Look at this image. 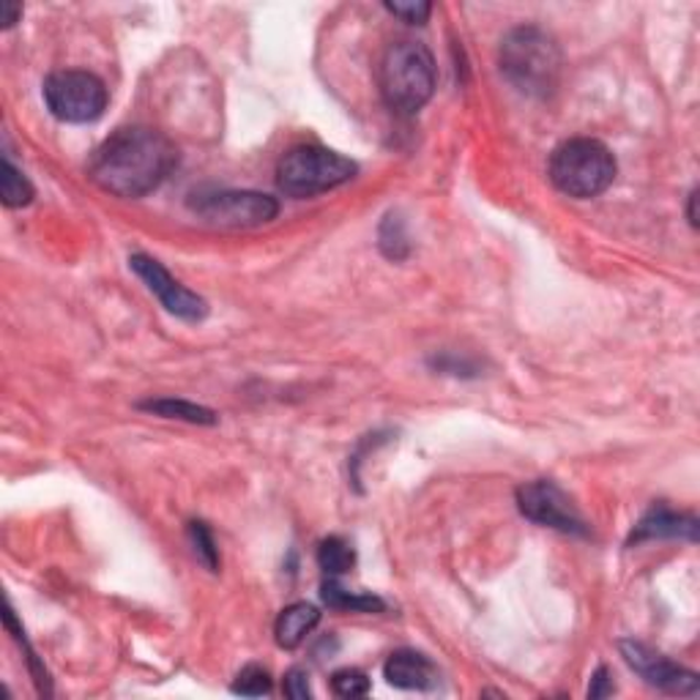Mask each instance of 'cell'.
<instances>
[{
  "label": "cell",
  "instance_id": "obj_1",
  "mask_svg": "<svg viewBox=\"0 0 700 700\" xmlns=\"http://www.w3.org/2000/svg\"><path fill=\"white\" fill-rule=\"evenodd\" d=\"M178 165V148L151 126H124L94 151L88 176L116 198H146L162 187Z\"/></svg>",
  "mask_w": 700,
  "mask_h": 700
},
{
  "label": "cell",
  "instance_id": "obj_7",
  "mask_svg": "<svg viewBox=\"0 0 700 700\" xmlns=\"http://www.w3.org/2000/svg\"><path fill=\"white\" fill-rule=\"evenodd\" d=\"M194 214L211 227L222 231H244L272 222L279 214V203L261 192H214L203 194L192 203Z\"/></svg>",
  "mask_w": 700,
  "mask_h": 700
},
{
  "label": "cell",
  "instance_id": "obj_15",
  "mask_svg": "<svg viewBox=\"0 0 700 700\" xmlns=\"http://www.w3.org/2000/svg\"><path fill=\"white\" fill-rule=\"evenodd\" d=\"M140 409L157 413V416H165V418H181V422H189V424H216L214 411L203 409V405L187 403V400H173V397L148 400V403H140Z\"/></svg>",
  "mask_w": 700,
  "mask_h": 700
},
{
  "label": "cell",
  "instance_id": "obj_3",
  "mask_svg": "<svg viewBox=\"0 0 700 700\" xmlns=\"http://www.w3.org/2000/svg\"><path fill=\"white\" fill-rule=\"evenodd\" d=\"M618 165L611 148L591 137L561 142L550 157V181L575 200H591L616 181Z\"/></svg>",
  "mask_w": 700,
  "mask_h": 700
},
{
  "label": "cell",
  "instance_id": "obj_11",
  "mask_svg": "<svg viewBox=\"0 0 700 700\" xmlns=\"http://www.w3.org/2000/svg\"><path fill=\"white\" fill-rule=\"evenodd\" d=\"M383 676L392 687L400 690H433L438 687V668L433 665V659L424 657V654L413 651V648H400L383 665Z\"/></svg>",
  "mask_w": 700,
  "mask_h": 700
},
{
  "label": "cell",
  "instance_id": "obj_9",
  "mask_svg": "<svg viewBox=\"0 0 700 700\" xmlns=\"http://www.w3.org/2000/svg\"><path fill=\"white\" fill-rule=\"evenodd\" d=\"M129 268L137 274V277L146 283V288L153 293V296L162 301V307L168 309L170 315L181 320H203L209 315V304L205 298H200L198 293H192L189 288H183L178 279L170 277L168 268L159 261L148 255H131L129 257Z\"/></svg>",
  "mask_w": 700,
  "mask_h": 700
},
{
  "label": "cell",
  "instance_id": "obj_17",
  "mask_svg": "<svg viewBox=\"0 0 700 700\" xmlns=\"http://www.w3.org/2000/svg\"><path fill=\"white\" fill-rule=\"evenodd\" d=\"M33 183L28 181L9 159H3V168H0V200H3L6 209H22L33 200Z\"/></svg>",
  "mask_w": 700,
  "mask_h": 700
},
{
  "label": "cell",
  "instance_id": "obj_22",
  "mask_svg": "<svg viewBox=\"0 0 700 700\" xmlns=\"http://www.w3.org/2000/svg\"><path fill=\"white\" fill-rule=\"evenodd\" d=\"M309 676L304 674V670H298V668H293L288 676H285V696L288 698H293V700H307V698H312V690H309Z\"/></svg>",
  "mask_w": 700,
  "mask_h": 700
},
{
  "label": "cell",
  "instance_id": "obj_4",
  "mask_svg": "<svg viewBox=\"0 0 700 700\" xmlns=\"http://www.w3.org/2000/svg\"><path fill=\"white\" fill-rule=\"evenodd\" d=\"M435 59L424 44L397 42L381 61V94L397 113H416L435 94Z\"/></svg>",
  "mask_w": 700,
  "mask_h": 700
},
{
  "label": "cell",
  "instance_id": "obj_23",
  "mask_svg": "<svg viewBox=\"0 0 700 700\" xmlns=\"http://www.w3.org/2000/svg\"><path fill=\"white\" fill-rule=\"evenodd\" d=\"M605 696H613V681H611V670L600 668L588 687V698H605Z\"/></svg>",
  "mask_w": 700,
  "mask_h": 700
},
{
  "label": "cell",
  "instance_id": "obj_13",
  "mask_svg": "<svg viewBox=\"0 0 700 700\" xmlns=\"http://www.w3.org/2000/svg\"><path fill=\"white\" fill-rule=\"evenodd\" d=\"M318 622H320L318 607L309 605V602H296V605L285 607V611L279 613L277 624H274V635H277L279 646L290 651V648L301 646L304 638L318 627Z\"/></svg>",
  "mask_w": 700,
  "mask_h": 700
},
{
  "label": "cell",
  "instance_id": "obj_20",
  "mask_svg": "<svg viewBox=\"0 0 700 700\" xmlns=\"http://www.w3.org/2000/svg\"><path fill=\"white\" fill-rule=\"evenodd\" d=\"M331 687L340 698H364L370 692V679L356 668H342L331 676Z\"/></svg>",
  "mask_w": 700,
  "mask_h": 700
},
{
  "label": "cell",
  "instance_id": "obj_5",
  "mask_svg": "<svg viewBox=\"0 0 700 700\" xmlns=\"http://www.w3.org/2000/svg\"><path fill=\"white\" fill-rule=\"evenodd\" d=\"M359 168L342 153L324 146H296L279 159L277 187L288 198L304 200L342 187L356 178Z\"/></svg>",
  "mask_w": 700,
  "mask_h": 700
},
{
  "label": "cell",
  "instance_id": "obj_6",
  "mask_svg": "<svg viewBox=\"0 0 700 700\" xmlns=\"http://www.w3.org/2000/svg\"><path fill=\"white\" fill-rule=\"evenodd\" d=\"M44 102L59 120L88 124L105 113L107 88L96 74L66 68V72H55L44 79Z\"/></svg>",
  "mask_w": 700,
  "mask_h": 700
},
{
  "label": "cell",
  "instance_id": "obj_16",
  "mask_svg": "<svg viewBox=\"0 0 700 700\" xmlns=\"http://www.w3.org/2000/svg\"><path fill=\"white\" fill-rule=\"evenodd\" d=\"M318 564L329 577L348 575L356 566V550L342 537H329L318 548Z\"/></svg>",
  "mask_w": 700,
  "mask_h": 700
},
{
  "label": "cell",
  "instance_id": "obj_12",
  "mask_svg": "<svg viewBox=\"0 0 700 700\" xmlns=\"http://www.w3.org/2000/svg\"><path fill=\"white\" fill-rule=\"evenodd\" d=\"M651 539H687V542H698V518H692V515H676L665 507L651 509L635 526L629 544L651 542Z\"/></svg>",
  "mask_w": 700,
  "mask_h": 700
},
{
  "label": "cell",
  "instance_id": "obj_25",
  "mask_svg": "<svg viewBox=\"0 0 700 700\" xmlns=\"http://www.w3.org/2000/svg\"><path fill=\"white\" fill-rule=\"evenodd\" d=\"M696 203H698V192H692V194H690V209H687V216H690V225H692V227H698Z\"/></svg>",
  "mask_w": 700,
  "mask_h": 700
},
{
  "label": "cell",
  "instance_id": "obj_2",
  "mask_svg": "<svg viewBox=\"0 0 700 700\" xmlns=\"http://www.w3.org/2000/svg\"><path fill=\"white\" fill-rule=\"evenodd\" d=\"M501 72L528 96H548L559 85L561 50L542 28L520 25L501 42Z\"/></svg>",
  "mask_w": 700,
  "mask_h": 700
},
{
  "label": "cell",
  "instance_id": "obj_14",
  "mask_svg": "<svg viewBox=\"0 0 700 700\" xmlns=\"http://www.w3.org/2000/svg\"><path fill=\"white\" fill-rule=\"evenodd\" d=\"M324 602L335 611H350V613H381L383 600L372 594H350L348 588H342L335 577L324 583Z\"/></svg>",
  "mask_w": 700,
  "mask_h": 700
},
{
  "label": "cell",
  "instance_id": "obj_21",
  "mask_svg": "<svg viewBox=\"0 0 700 700\" xmlns=\"http://www.w3.org/2000/svg\"><path fill=\"white\" fill-rule=\"evenodd\" d=\"M386 11L400 17V20L411 22V25H424L427 17L433 14V6L424 3V0H411V3H386Z\"/></svg>",
  "mask_w": 700,
  "mask_h": 700
},
{
  "label": "cell",
  "instance_id": "obj_24",
  "mask_svg": "<svg viewBox=\"0 0 700 700\" xmlns=\"http://www.w3.org/2000/svg\"><path fill=\"white\" fill-rule=\"evenodd\" d=\"M22 17V6L20 3H0V22H3V28H11L17 20Z\"/></svg>",
  "mask_w": 700,
  "mask_h": 700
},
{
  "label": "cell",
  "instance_id": "obj_10",
  "mask_svg": "<svg viewBox=\"0 0 700 700\" xmlns=\"http://www.w3.org/2000/svg\"><path fill=\"white\" fill-rule=\"evenodd\" d=\"M624 659H627L629 668L640 676L646 685L657 687L662 692H674V696H696L700 681L696 670H687L681 665H676L674 659H668L665 654L654 651V648L643 646L635 640H622L618 643Z\"/></svg>",
  "mask_w": 700,
  "mask_h": 700
},
{
  "label": "cell",
  "instance_id": "obj_8",
  "mask_svg": "<svg viewBox=\"0 0 700 700\" xmlns=\"http://www.w3.org/2000/svg\"><path fill=\"white\" fill-rule=\"evenodd\" d=\"M518 507L528 520L544 528H555L561 533H575V537H585L588 533V526H585L572 498L555 481L539 479L518 487Z\"/></svg>",
  "mask_w": 700,
  "mask_h": 700
},
{
  "label": "cell",
  "instance_id": "obj_19",
  "mask_svg": "<svg viewBox=\"0 0 700 700\" xmlns=\"http://www.w3.org/2000/svg\"><path fill=\"white\" fill-rule=\"evenodd\" d=\"M189 539H192L194 553L200 555V561H203L211 572H220V550H216L214 537H211L205 523H189Z\"/></svg>",
  "mask_w": 700,
  "mask_h": 700
},
{
  "label": "cell",
  "instance_id": "obj_18",
  "mask_svg": "<svg viewBox=\"0 0 700 700\" xmlns=\"http://www.w3.org/2000/svg\"><path fill=\"white\" fill-rule=\"evenodd\" d=\"M272 687H274L272 674H268L266 668H261V665H246V668L241 670L233 681L235 696H250V698L268 696Z\"/></svg>",
  "mask_w": 700,
  "mask_h": 700
}]
</instances>
